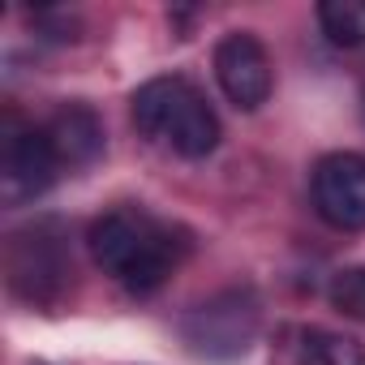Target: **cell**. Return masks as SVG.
Instances as JSON below:
<instances>
[{
    "instance_id": "11",
    "label": "cell",
    "mask_w": 365,
    "mask_h": 365,
    "mask_svg": "<svg viewBox=\"0 0 365 365\" xmlns=\"http://www.w3.org/2000/svg\"><path fill=\"white\" fill-rule=\"evenodd\" d=\"M331 305L348 318H365V267H348L339 275H331V288H327Z\"/></svg>"
},
{
    "instance_id": "3",
    "label": "cell",
    "mask_w": 365,
    "mask_h": 365,
    "mask_svg": "<svg viewBox=\"0 0 365 365\" xmlns=\"http://www.w3.org/2000/svg\"><path fill=\"white\" fill-rule=\"evenodd\" d=\"M5 271H9V288L31 301V305H56L73 267H69V254H65V237L52 220L43 224H31L22 232L9 237V250H5Z\"/></svg>"
},
{
    "instance_id": "6",
    "label": "cell",
    "mask_w": 365,
    "mask_h": 365,
    "mask_svg": "<svg viewBox=\"0 0 365 365\" xmlns=\"http://www.w3.org/2000/svg\"><path fill=\"white\" fill-rule=\"evenodd\" d=\"M309 194L318 215L331 228H344V232L365 228V155L356 150L322 155L309 180Z\"/></svg>"
},
{
    "instance_id": "10",
    "label": "cell",
    "mask_w": 365,
    "mask_h": 365,
    "mask_svg": "<svg viewBox=\"0 0 365 365\" xmlns=\"http://www.w3.org/2000/svg\"><path fill=\"white\" fill-rule=\"evenodd\" d=\"M318 26L335 48H361L365 43V0H322Z\"/></svg>"
},
{
    "instance_id": "7",
    "label": "cell",
    "mask_w": 365,
    "mask_h": 365,
    "mask_svg": "<svg viewBox=\"0 0 365 365\" xmlns=\"http://www.w3.org/2000/svg\"><path fill=\"white\" fill-rule=\"evenodd\" d=\"M215 78H220V91L241 112L262 108L271 99V86H275L271 56L250 31H232V35L220 39V48H215Z\"/></svg>"
},
{
    "instance_id": "8",
    "label": "cell",
    "mask_w": 365,
    "mask_h": 365,
    "mask_svg": "<svg viewBox=\"0 0 365 365\" xmlns=\"http://www.w3.org/2000/svg\"><path fill=\"white\" fill-rule=\"evenodd\" d=\"M48 138H52V146H56V159L69 163V168L95 163L99 150H103V125H99V116H95L86 103L61 108V112L52 116V125H48Z\"/></svg>"
},
{
    "instance_id": "2",
    "label": "cell",
    "mask_w": 365,
    "mask_h": 365,
    "mask_svg": "<svg viewBox=\"0 0 365 365\" xmlns=\"http://www.w3.org/2000/svg\"><path fill=\"white\" fill-rule=\"evenodd\" d=\"M142 138L172 146L185 159H207L220 146V116L190 78H150L129 99Z\"/></svg>"
},
{
    "instance_id": "4",
    "label": "cell",
    "mask_w": 365,
    "mask_h": 365,
    "mask_svg": "<svg viewBox=\"0 0 365 365\" xmlns=\"http://www.w3.org/2000/svg\"><path fill=\"white\" fill-rule=\"evenodd\" d=\"M180 331H185V344L198 356H215V361L241 356L258 335V301L241 288L220 292L207 305H198Z\"/></svg>"
},
{
    "instance_id": "1",
    "label": "cell",
    "mask_w": 365,
    "mask_h": 365,
    "mask_svg": "<svg viewBox=\"0 0 365 365\" xmlns=\"http://www.w3.org/2000/svg\"><path fill=\"white\" fill-rule=\"evenodd\" d=\"M91 254L116 284H125L138 297H150L176 271L185 241H176L172 224L138 207H116L91 224Z\"/></svg>"
},
{
    "instance_id": "5",
    "label": "cell",
    "mask_w": 365,
    "mask_h": 365,
    "mask_svg": "<svg viewBox=\"0 0 365 365\" xmlns=\"http://www.w3.org/2000/svg\"><path fill=\"white\" fill-rule=\"evenodd\" d=\"M56 146L48 138V129L35 125H5V142H0V198L9 207L35 202L39 194H48V185L56 180Z\"/></svg>"
},
{
    "instance_id": "9",
    "label": "cell",
    "mask_w": 365,
    "mask_h": 365,
    "mask_svg": "<svg viewBox=\"0 0 365 365\" xmlns=\"http://www.w3.org/2000/svg\"><path fill=\"white\" fill-rule=\"evenodd\" d=\"M292 356L297 365H365V344L344 335V331H327V327H301L292 331Z\"/></svg>"
}]
</instances>
